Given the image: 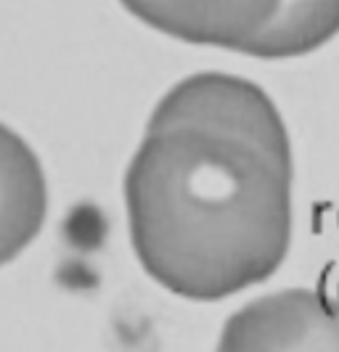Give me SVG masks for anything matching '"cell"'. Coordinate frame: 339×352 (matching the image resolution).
<instances>
[{"mask_svg": "<svg viewBox=\"0 0 339 352\" xmlns=\"http://www.w3.org/2000/svg\"><path fill=\"white\" fill-rule=\"evenodd\" d=\"M292 183V154L207 127H146L125 173L133 252L183 300H226L284 263Z\"/></svg>", "mask_w": 339, "mask_h": 352, "instance_id": "obj_1", "label": "cell"}, {"mask_svg": "<svg viewBox=\"0 0 339 352\" xmlns=\"http://www.w3.org/2000/svg\"><path fill=\"white\" fill-rule=\"evenodd\" d=\"M207 127L263 143L278 154H292L289 133L276 104L244 77L201 72L170 88L149 117V127Z\"/></svg>", "mask_w": 339, "mask_h": 352, "instance_id": "obj_2", "label": "cell"}, {"mask_svg": "<svg viewBox=\"0 0 339 352\" xmlns=\"http://www.w3.org/2000/svg\"><path fill=\"white\" fill-rule=\"evenodd\" d=\"M215 352H339V302L310 289H284L239 307Z\"/></svg>", "mask_w": 339, "mask_h": 352, "instance_id": "obj_3", "label": "cell"}, {"mask_svg": "<svg viewBox=\"0 0 339 352\" xmlns=\"http://www.w3.org/2000/svg\"><path fill=\"white\" fill-rule=\"evenodd\" d=\"M162 35L191 45L244 53L276 16L281 0H120Z\"/></svg>", "mask_w": 339, "mask_h": 352, "instance_id": "obj_4", "label": "cell"}, {"mask_svg": "<svg viewBox=\"0 0 339 352\" xmlns=\"http://www.w3.org/2000/svg\"><path fill=\"white\" fill-rule=\"evenodd\" d=\"M45 220V177L32 148L3 127V260L17 257Z\"/></svg>", "mask_w": 339, "mask_h": 352, "instance_id": "obj_5", "label": "cell"}, {"mask_svg": "<svg viewBox=\"0 0 339 352\" xmlns=\"http://www.w3.org/2000/svg\"><path fill=\"white\" fill-rule=\"evenodd\" d=\"M337 35L339 0H281L276 16L244 53L263 61H286L318 51Z\"/></svg>", "mask_w": 339, "mask_h": 352, "instance_id": "obj_6", "label": "cell"}]
</instances>
